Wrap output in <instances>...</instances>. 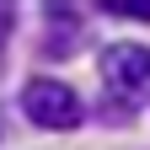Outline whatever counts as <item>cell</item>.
<instances>
[{
  "mask_svg": "<svg viewBox=\"0 0 150 150\" xmlns=\"http://www.w3.org/2000/svg\"><path fill=\"white\" fill-rule=\"evenodd\" d=\"M97 70H102V91L112 107L123 112L150 107V48L145 43H107L97 54Z\"/></svg>",
  "mask_w": 150,
  "mask_h": 150,
  "instance_id": "1",
  "label": "cell"
},
{
  "mask_svg": "<svg viewBox=\"0 0 150 150\" xmlns=\"http://www.w3.org/2000/svg\"><path fill=\"white\" fill-rule=\"evenodd\" d=\"M22 112L27 123L48 129V134H64V129H81L86 123V102L70 81H54V75H32L22 86Z\"/></svg>",
  "mask_w": 150,
  "mask_h": 150,
  "instance_id": "2",
  "label": "cell"
},
{
  "mask_svg": "<svg viewBox=\"0 0 150 150\" xmlns=\"http://www.w3.org/2000/svg\"><path fill=\"white\" fill-rule=\"evenodd\" d=\"M43 22H48V32H43V54H48V59H54V54H70L75 43H81V32H86L81 11H70V6H48Z\"/></svg>",
  "mask_w": 150,
  "mask_h": 150,
  "instance_id": "3",
  "label": "cell"
},
{
  "mask_svg": "<svg viewBox=\"0 0 150 150\" xmlns=\"http://www.w3.org/2000/svg\"><path fill=\"white\" fill-rule=\"evenodd\" d=\"M107 16H129V22H150V0H107Z\"/></svg>",
  "mask_w": 150,
  "mask_h": 150,
  "instance_id": "4",
  "label": "cell"
},
{
  "mask_svg": "<svg viewBox=\"0 0 150 150\" xmlns=\"http://www.w3.org/2000/svg\"><path fill=\"white\" fill-rule=\"evenodd\" d=\"M11 32H16V11H11V6H0V54H6Z\"/></svg>",
  "mask_w": 150,
  "mask_h": 150,
  "instance_id": "5",
  "label": "cell"
}]
</instances>
